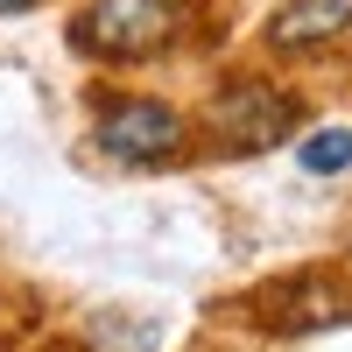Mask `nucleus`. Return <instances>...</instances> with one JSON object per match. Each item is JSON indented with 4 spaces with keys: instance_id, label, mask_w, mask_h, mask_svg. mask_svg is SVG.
Listing matches in <instances>:
<instances>
[{
    "instance_id": "1",
    "label": "nucleus",
    "mask_w": 352,
    "mask_h": 352,
    "mask_svg": "<svg viewBox=\"0 0 352 352\" xmlns=\"http://www.w3.org/2000/svg\"><path fill=\"white\" fill-rule=\"evenodd\" d=\"M197 28H204V0H78L64 21V43L99 71H134V64L184 56Z\"/></svg>"
},
{
    "instance_id": "2",
    "label": "nucleus",
    "mask_w": 352,
    "mask_h": 352,
    "mask_svg": "<svg viewBox=\"0 0 352 352\" xmlns=\"http://www.w3.org/2000/svg\"><path fill=\"white\" fill-rule=\"evenodd\" d=\"M85 120H92V148L113 169H176L204 155L197 113L176 106L169 92H141V85H92L85 92Z\"/></svg>"
},
{
    "instance_id": "3",
    "label": "nucleus",
    "mask_w": 352,
    "mask_h": 352,
    "mask_svg": "<svg viewBox=\"0 0 352 352\" xmlns=\"http://www.w3.org/2000/svg\"><path fill=\"white\" fill-rule=\"evenodd\" d=\"M296 127H310V99L289 78H275V71H226L212 92H204V106H197V141H204V155H219V162L268 155Z\"/></svg>"
},
{
    "instance_id": "4",
    "label": "nucleus",
    "mask_w": 352,
    "mask_h": 352,
    "mask_svg": "<svg viewBox=\"0 0 352 352\" xmlns=\"http://www.w3.org/2000/svg\"><path fill=\"white\" fill-rule=\"evenodd\" d=\"M268 64H324L352 50V0H275L254 28Z\"/></svg>"
},
{
    "instance_id": "5",
    "label": "nucleus",
    "mask_w": 352,
    "mask_h": 352,
    "mask_svg": "<svg viewBox=\"0 0 352 352\" xmlns=\"http://www.w3.org/2000/svg\"><path fill=\"white\" fill-rule=\"evenodd\" d=\"M254 317L282 338H303V331H331V324H352V282L324 275V268H303L289 282H268L254 289Z\"/></svg>"
},
{
    "instance_id": "6",
    "label": "nucleus",
    "mask_w": 352,
    "mask_h": 352,
    "mask_svg": "<svg viewBox=\"0 0 352 352\" xmlns=\"http://www.w3.org/2000/svg\"><path fill=\"white\" fill-rule=\"evenodd\" d=\"M296 162H303L310 176H345V169H352V127H317V134H303Z\"/></svg>"
},
{
    "instance_id": "7",
    "label": "nucleus",
    "mask_w": 352,
    "mask_h": 352,
    "mask_svg": "<svg viewBox=\"0 0 352 352\" xmlns=\"http://www.w3.org/2000/svg\"><path fill=\"white\" fill-rule=\"evenodd\" d=\"M36 8H50V0H0V14H36Z\"/></svg>"
},
{
    "instance_id": "8",
    "label": "nucleus",
    "mask_w": 352,
    "mask_h": 352,
    "mask_svg": "<svg viewBox=\"0 0 352 352\" xmlns=\"http://www.w3.org/2000/svg\"><path fill=\"white\" fill-rule=\"evenodd\" d=\"M345 254H352V240H345Z\"/></svg>"
}]
</instances>
